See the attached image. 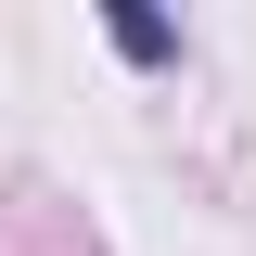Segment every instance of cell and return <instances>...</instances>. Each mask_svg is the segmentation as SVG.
<instances>
[{
	"label": "cell",
	"mask_w": 256,
	"mask_h": 256,
	"mask_svg": "<svg viewBox=\"0 0 256 256\" xmlns=\"http://www.w3.org/2000/svg\"><path fill=\"white\" fill-rule=\"evenodd\" d=\"M116 52H128V64H166L180 26H166V13H116Z\"/></svg>",
	"instance_id": "obj_1"
}]
</instances>
